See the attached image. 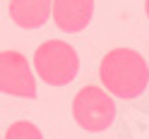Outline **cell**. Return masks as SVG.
Segmentation results:
<instances>
[{"instance_id": "1", "label": "cell", "mask_w": 149, "mask_h": 139, "mask_svg": "<svg viewBox=\"0 0 149 139\" xmlns=\"http://www.w3.org/2000/svg\"><path fill=\"white\" fill-rule=\"evenodd\" d=\"M99 79L111 96L137 98L149 84V65L132 48H113L101 60Z\"/></svg>"}, {"instance_id": "2", "label": "cell", "mask_w": 149, "mask_h": 139, "mask_svg": "<svg viewBox=\"0 0 149 139\" xmlns=\"http://www.w3.org/2000/svg\"><path fill=\"white\" fill-rule=\"evenodd\" d=\"M34 72L51 86H65L79 72V55L70 43L51 39L36 48Z\"/></svg>"}, {"instance_id": "3", "label": "cell", "mask_w": 149, "mask_h": 139, "mask_svg": "<svg viewBox=\"0 0 149 139\" xmlns=\"http://www.w3.org/2000/svg\"><path fill=\"white\" fill-rule=\"evenodd\" d=\"M116 101L101 86H82L72 98V118L87 132H104L116 120Z\"/></svg>"}, {"instance_id": "4", "label": "cell", "mask_w": 149, "mask_h": 139, "mask_svg": "<svg viewBox=\"0 0 149 139\" xmlns=\"http://www.w3.org/2000/svg\"><path fill=\"white\" fill-rule=\"evenodd\" d=\"M0 91L7 96L34 98L36 96V77L29 60L17 50L0 53Z\"/></svg>"}, {"instance_id": "5", "label": "cell", "mask_w": 149, "mask_h": 139, "mask_svg": "<svg viewBox=\"0 0 149 139\" xmlns=\"http://www.w3.org/2000/svg\"><path fill=\"white\" fill-rule=\"evenodd\" d=\"M94 17V0H53V22L65 34L87 29Z\"/></svg>"}, {"instance_id": "6", "label": "cell", "mask_w": 149, "mask_h": 139, "mask_svg": "<svg viewBox=\"0 0 149 139\" xmlns=\"http://www.w3.org/2000/svg\"><path fill=\"white\" fill-rule=\"evenodd\" d=\"M10 19L19 29L34 31L53 17V0H10Z\"/></svg>"}, {"instance_id": "7", "label": "cell", "mask_w": 149, "mask_h": 139, "mask_svg": "<svg viewBox=\"0 0 149 139\" xmlns=\"http://www.w3.org/2000/svg\"><path fill=\"white\" fill-rule=\"evenodd\" d=\"M3 139H43V132L29 120H17L5 129Z\"/></svg>"}, {"instance_id": "8", "label": "cell", "mask_w": 149, "mask_h": 139, "mask_svg": "<svg viewBox=\"0 0 149 139\" xmlns=\"http://www.w3.org/2000/svg\"><path fill=\"white\" fill-rule=\"evenodd\" d=\"M144 12H147V17H149V0H144Z\"/></svg>"}]
</instances>
